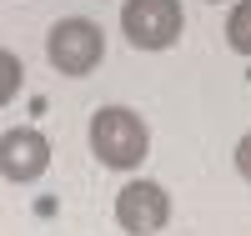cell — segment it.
<instances>
[{
  "label": "cell",
  "instance_id": "obj_7",
  "mask_svg": "<svg viewBox=\"0 0 251 236\" xmlns=\"http://www.w3.org/2000/svg\"><path fill=\"white\" fill-rule=\"evenodd\" d=\"M20 80H25V66H20V55H15V51H0V105H10V101H15Z\"/></svg>",
  "mask_w": 251,
  "mask_h": 236
},
{
  "label": "cell",
  "instance_id": "obj_5",
  "mask_svg": "<svg viewBox=\"0 0 251 236\" xmlns=\"http://www.w3.org/2000/svg\"><path fill=\"white\" fill-rule=\"evenodd\" d=\"M50 166V141L35 131V126H15V131L0 136V176L15 186H30L46 176Z\"/></svg>",
  "mask_w": 251,
  "mask_h": 236
},
{
  "label": "cell",
  "instance_id": "obj_3",
  "mask_svg": "<svg viewBox=\"0 0 251 236\" xmlns=\"http://www.w3.org/2000/svg\"><path fill=\"white\" fill-rule=\"evenodd\" d=\"M121 30L136 51H166L186 30L181 0H126L121 5Z\"/></svg>",
  "mask_w": 251,
  "mask_h": 236
},
{
  "label": "cell",
  "instance_id": "obj_4",
  "mask_svg": "<svg viewBox=\"0 0 251 236\" xmlns=\"http://www.w3.org/2000/svg\"><path fill=\"white\" fill-rule=\"evenodd\" d=\"M166 221H171V196H166L161 181H131L121 186L116 196V226L131 236H156Z\"/></svg>",
  "mask_w": 251,
  "mask_h": 236
},
{
  "label": "cell",
  "instance_id": "obj_1",
  "mask_svg": "<svg viewBox=\"0 0 251 236\" xmlns=\"http://www.w3.org/2000/svg\"><path fill=\"white\" fill-rule=\"evenodd\" d=\"M91 151L111 171H136L151 156V126L131 105H106V111L91 116Z\"/></svg>",
  "mask_w": 251,
  "mask_h": 236
},
{
  "label": "cell",
  "instance_id": "obj_8",
  "mask_svg": "<svg viewBox=\"0 0 251 236\" xmlns=\"http://www.w3.org/2000/svg\"><path fill=\"white\" fill-rule=\"evenodd\" d=\"M236 171L251 181V131H246V136H241V146H236Z\"/></svg>",
  "mask_w": 251,
  "mask_h": 236
},
{
  "label": "cell",
  "instance_id": "obj_6",
  "mask_svg": "<svg viewBox=\"0 0 251 236\" xmlns=\"http://www.w3.org/2000/svg\"><path fill=\"white\" fill-rule=\"evenodd\" d=\"M226 46L236 55H251V0H236V10L226 15Z\"/></svg>",
  "mask_w": 251,
  "mask_h": 236
},
{
  "label": "cell",
  "instance_id": "obj_9",
  "mask_svg": "<svg viewBox=\"0 0 251 236\" xmlns=\"http://www.w3.org/2000/svg\"><path fill=\"white\" fill-rule=\"evenodd\" d=\"M211 5H216V0H211Z\"/></svg>",
  "mask_w": 251,
  "mask_h": 236
},
{
  "label": "cell",
  "instance_id": "obj_2",
  "mask_svg": "<svg viewBox=\"0 0 251 236\" xmlns=\"http://www.w3.org/2000/svg\"><path fill=\"white\" fill-rule=\"evenodd\" d=\"M46 55H50V66L60 76H91L100 66V55H106V35H100V26L86 20V15H66L60 26H50Z\"/></svg>",
  "mask_w": 251,
  "mask_h": 236
}]
</instances>
